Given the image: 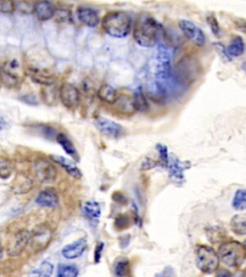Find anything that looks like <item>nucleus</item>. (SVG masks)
Returning <instances> with one entry per match:
<instances>
[{
	"label": "nucleus",
	"mask_w": 246,
	"mask_h": 277,
	"mask_svg": "<svg viewBox=\"0 0 246 277\" xmlns=\"http://www.w3.org/2000/svg\"><path fill=\"white\" fill-rule=\"evenodd\" d=\"M42 98L44 102L50 105L54 106L58 102V90L55 85L46 86L42 90Z\"/></svg>",
	"instance_id": "28"
},
{
	"label": "nucleus",
	"mask_w": 246,
	"mask_h": 277,
	"mask_svg": "<svg viewBox=\"0 0 246 277\" xmlns=\"http://www.w3.org/2000/svg\"><path fill=\"white\" fill-rule=\"evenodd\" d=\"M88 248V242L86 239H81L75 242L72 244L66 246L62 250V256L68 260H74L83 255V253Z\"/></svg>",
	"instance_id": "13"
},
{
	"label": "nucleus",
	"mask_w": 246,
	"mask_h": 277,
	"mask_svg": "<svg viewBox=\"0 0 246 277\" xmlns=\"http://www.w3.org/2000/svg\"><path fill=\"white\" fill-rule=\"evenodd\" d=\"M218 256L220 261L227 266L240 268L246 261V248L238 242H226L220 248Z\"/></svg>",
	"instance_id": "3"
},
{
	"label": "nucleus",
	"mask_w": 246,
	"mask_h": 277,
	"mask_svg": "<svg viewBox=\"0 0 246 277\" xmlns=\"http://www.w3.org/2000/svg\"><path fill=\"white\" fill-rule=\"evenodd\" d=\"M34 13L38 20H40V22H46L55 16L56 9L52 3L48 1H42L35 4Z\"/></svg>",
	"instance_id": "15"
},
{
	"label": "nucleus",
	"mask_w": 246,
	"mask_h": 277,
	"mask_svg": "<svg viewBox=\"0 0 246 277\" xmlns=\"http://www.w3.org/2000/svg\"><path fill=\"white\" fill-rule=\"evenodd\" d=\"M197 268L206 274L216 272L218 268L220 259L214 248L207 246H199L196 252Z\"/></svg>",
	"instance_id": "5"
},
{
	"label": "nucleus",
	"mask_w": 246,
	"mask_h": 277,
	"mask_svg": "<svg viewBox=\"0 0 246 277\" xmlns=\"http://www.w3.org/2000/svg\"><path fill=\"white\" fill-rule=\"evenodd\" d=\"M244 248H246V242H244Z\"/></svg>",
	"instance_id": "46"
},
{
	"label": "nucleus",
	"mask_w": 246,
	"mask_h": 277,
	"mask_svg": "<svg viewBox=\"0 0 246 277\" xmlns=\"http://www.w3.org/2000/svg\"><path fill=\"white\" fill-rule=\"evenodd\" d=\"M134 104H135L136 111L146 113L149 110V104H148V98L144 96L142 88H138L136 90L134 94Z\"/></svg>",
	"instance_id": "27"
},
{
	"label": "nucleus",
	"mask_w": 246,
	"mask_h": 277,
	"mask_svg": "<svg viewBox=\"0 0 246 277\" xmlns=\"http://www.w3.org/2000/svg\"><path fill=\"white\" fill-rule=\"evenodd\" d=\"M12 166L8 159L0 158V178L8 179L12 176Z\"/></svg>",
	"instance_id": "33"
},
{
	"label": "nucleus",
	"mask_w": 246,
	"mask_h": 277,
	"mask_svg": "<svg viewBox=\"0 0 246 277\" xmlns=\"http://www.w3.org/2000/svg\"><path fill=\"white\" fill-rule=\"evenodd\" d=\"M159 32L158 22L150 16L140 14L136 20L134 38L136 42L144 48H152L157 46Z\"/></svg>",
	"instance_id": "1"
},
{
	"label": "nucleus",
	"mask_w": 246,
	"mask_h": 277,
	"mask_svg": "<svg viewBox=\"0 0 246 277\" xmlns=\"http://www.w3.org/2000/svg\"><path fill=\"white\" fill-rule=\"evenodd\" d=\"M157 150L160 153V162L164 164V166H168V164L170 163V155H168V150L166 146H162V144H158L157 146Z\"/></svg>",
	"instance_id": "36"
},
{
	"label": "nucleus",
	"mask_w": 246,
	"mask_h": 277,
	"mask_svg": "<svg viewBox=\"0 0 246 277\" xmlns=\"http://www.w3.org/2000/svg\"><path fill=\"white\" fill-rule=\"evenodd\" d=\"M4 127H5V120L0 116V132L4 129Z\"/></svg>",
	"instance_id": "43"
},
{
	"label": "nucleus",
	"mask_w": 246,
	"mask_h": 277,
	"mask_svg": "<svg viewBox=\"0 0 246 277\" xmlns=\"http://www.w3.org/2000/svg\"><path fill=\"white\" fill-rule=\"evenodd\" d=\"M37 203L42 207L56 208L59 204V198L55 190L48 189L42 190L37 198Z\"/></svg>",
	"instance_id": "18"
},
{
	"label": "nucleus",
	"mask_w": 246,
	"mask_h": 277,
	"mask_svg": "<svg viewBox=\"0 0 246 277\" xmlns=\"http://www.w3.org/2000/svg\"><path fill=\"white\" fill-rule=\"evenodd\" d=\"M168 168L170 172V176L173 182L182 184V181L184 180V166H183V163L176 158H173V159L170 158Z\"/></svg>",
	"instance_id": "19"
},
{
	"label": "nucleus",
	"mask_w": 246,
	"mask_h": 277,
	"mask_svg": "<svg viewBox=\"0 0 246 277\" xmlns=\"http://www.w3.org/2000/svg\"><path fill=\"white\" fill-rule=\"evenodd\" d=\"M77 16L79 20L88 27H96L100 22L98 13L90 8H79L77 11Z\"/></svg>",
	"instance_id": "14"
},
{
	"label": "nucleus",
	"mask_w": 246,
	"mask_h": 277,
	"mask_svg": "<svg viewBox=\"0 0 246 277\" xmlns=\"http://www.w3.org/2000/svg\"><path fill=\"white\" fill-rule=\"evenodd\" d=\"M102 27L106 34L112 38H126L132 31L133 20L131 16L122 11L107 14L102 22Z\"/></svg>",
	"instance_id": "2"
},
{
	"label": "nucleus",
	"mask_w": 246,
	"mask_h": 277,
	"mask_svg": "<svg viewBox=\"0 0 246 277\" xmlns=\"http://www.w3.org/2000/svg\"><path fill=\"white\" fill-rule=\"evenodd\" d=\"M234 277H246V274H244V272H238V274H234Z\"/></svg>",
	"instance_id": "44"
},
{
	"label": "nucleus",
	"mask_w": 246,
	"mask_h": 277,
	"mask_svg": "<svg viewBox=\"0 0 246 277\" xmlns=\"http://www.w3.org/2000/svg\"><path fill=\"white\" fill-rule=\"evenodd\" d=\"M98 96L100 100L114 105L116 101L118 100L120 94L114 87H112L109 84H105V85H102L99 88Z\"/></svg>",
	"instance_id": "21"
},
{
	"label": "nucleus",
	"mask_w": 246,
	"mask_h": 277,
	"mask_svg": "<svg viewBox=\"0 0 246 277\" xmlns=\"http://www.w3.org/2000/svg\"><path fill=\"white\" fill-rule=\"evenodd\" d=\"M54 270V266L44 261L34 270H32L29 274L28 277H51Z\"/></svg>",
	"instance_id": "25"
},
{
	"label": "nucleus",
	"mask_w": 246,
	"mask_h": 277,
	"mask_svg": "<svg viewBox=\"0 0 246 277\" xmlns=\"http://www.w3.org/2000/svg\"><path fill=\"white\" fill-rule=\"evenodd\" d=\"M207 22H208V24H209L210 28L212 29L214 35L216 36V37H220V35H222V28L220 26V24H218L216 18L214 16L210 14V16H209L207 18Z\"/></svg>",
	"instance_id": "34"
},
{
	"label": "nucleus",
	"mask_w": 246,
	"mask_h": 277,
	"mask_svg": "<svg viewBox=\"0 0 246 277\" xmlns=\"http://www.w3.org/2000/svg\"><path fill=\"white\" fill-rule=\"evenodd\" d=\"M246 44L242 37H234L230 44L227 46L226 52L228 57L232 58H238L242 56L246 53Z\"/></svg>",
	"instance_id": "22"
},
{
	"label": "nucleus",
	"mask_w": 246,
	"mask_h": 277,
	"mask_svg": "<svg viewBox=\"0 0 246 277\" xmlns=\"http://www.w3.org/2000/svg\"><path fill=\"white\" fill-rule=\"evenodd\" d=\"M31 233L27 230H20L18 231L14 239L10 240V244L7 248L8 254L11 257H18L22 255V253L24 252L26 246L30 242Z\"/></svg>",
	"instance_id": "8"
},
{
	"label": "nucleus",
	"mask_w": 246,
	"mask_h": 277,
	"mask_svg": "<svg viewBox=\"0 0 246 277\" xmlns=\"http://www.w3.org/2000/svg\"><path fill=\"white\" fill-rule=\"evenodd\" d=\"M50 158L54 163L59 164L68 174H70L74 178L80 179L82 177L81 170L72 160H68L66 157L58 156V155H53Z\"/></svg>",
	"instance_id": "16"
},
{
	"label": "nucleus",
	"mask_w": 246,
	"mask_h": 277,
	"mask_svg": "<svg viewBox=\"0 0 246 277\" xmlns=\"http://www.w3.org/2000/svg\"><path fill=\"white\" fill-rule=\"evenodd\" d=\"M233 207L236 211L246 210V190H238L234 194Z\"/></svg>",
	"instance_id": "30"
},
{
	"label": "nucleus",
	"mask_w": 246,
	"mask_h": 277,
	"mask_svg": "<svg viewBox=\"0 0 246 277\" xmlns=\"http://www.w3.org/2000/svg\"><path fill=\"white\" fill-rule=\"evenodd\" d=\"M33 187H34L33 181L29 177L22 174L14 179L12 190L14 194H28L31 190L33 189Z\"/></svg>",
	"instance_id": "24"
},
{
	"label": "nucleus",
	"mask_w": 246,
	"mask_h": 277,
	"mask_svg": "<svg viewBox=\"0 0 246 277\" xmlns=\"http://www.w3.org/2000/svg\"><path fill=\"white\" fill-rule=\"evenodd\" d=\"M56 140L59 142V144L64 148V152H66L68 155H70L75 160H79V155H78V152L76 150L74 144L70 142V140H68L66 135L59 134Z\"/></svg>",
	"instance_id": "26"
},
{
	"label": "nucleus",
	"mask_w": 246,
	"mask_h": 277,
	"mask_svg": "<svg viewBox=\"0 0 246 277\" xmlns=\"http://www.w3.org/2000/svg\"><path fill=\"white\" fill-rule=\"evenodd\" d=\"M216 277H232L230 272H228L227 270H220L218 274H216Z\"/></svg>",
	"instance_id": "42"
},
{
	"label": "nucleus",
	"mask_w": 246,
	"mask_h": 277,
	"mask_svg": "<svg viewBox=\"0 0 246 277\" xmlns=\"http://www.w3.org/2000/svg\"><path fill=\"white\" fill-rule=\"evenodd\" d=\"M29 74H30V77L32 78V80L34 82H36L38 84H40L44 87L54 85V83H55V77L46 70L30 68Z\"/></svg>",
	"instance_id": "17"
},
{
	"label": "nucleus",
	"mask_w": 246,
	"mask_h": 277,
	"mask_svg": "<svg viewBox=\"0 0 246 277\" xmlns=\"http://www.w3.org/2000/svg\"><path fill=\"white\" fill-rule=\"evenodd\" d=\"M130 220L129 218L126 216V214H120L116 220V227L118 229V230H122V229H126L128 227L130 226Z\"/></svg>",
	"instance_id": "37"
},
{
	"label": "nucleus",
	"mask_w": 246,
	"mask_h": 277,
	"mask_svg": "<svg viewBox=\"0 0 246 277\" xmlns=\"http://www.w3.org/2000/svg\"><path fill=\"white\" fill-rule=\"evenodd\" d=\"M179 27L184 34V37L192 42L196 46L202 48L206 44V35L204 32L199 28L198 26H196L194 22L186 20H182L179 22Z\"/></svg>",
	"instance_id": "7"
},
{
	"label": "nucleus",
	"mask_w": 246,
	"mask_h": 277,
	"mask_svg": "<svg viewBox=\"0 0 246 277\" xmlns=\"http://www.w3.org/2000/svg\"><path fill=\"white\" fill-rule=\"evenodd\" d=\"M79 270L72 264H60L57 277H78Z\"/></svg>",
	"instance_id": "32"
},
{
	"label": "nucleus",
	"mask_w": 246,
	"mask_h": 277,
	"mask_svg": "<svg viewBox=\"0 0 246 277\" xmlns=\"http://www.w3.org/2000/svg\"><path fill=\"white\" fill-rule=\"evenodd\" d=\"M129 261L125 258H120L114 264V274L116 277H126L129 274Z\"/></svg>",
	"instance_id": "31"
},
{
	"label": "nucleus",
	"mask_w": 246,
	"mask_h": 277,
	"mask_svg": "<svg viewBox=\"0 0 246 277\" xmlns=\"http://www.w3.org/2000/svg\"><path fill=\"white\" fill-rule=\"evenodd\" d=\"M62 103L68 109H74L80 102V92L72 84L64 83L59 92Z\"/></svg>",
	"instance_id": "9"
},
{
	"label": "nucleus",
	"mask_w": 246,
	"mask_h": 277,
	"mask_svg": "<svg viewBox=\"0 0 246 277\" xmlns=\"http://www.w3.org/2000/svg\"><path fill=\"white\" fill-rule=\"evenodd\" d=\"M172 53L170 50L159 44L155 55V76L156 80L166 84L172 77L173 70L172 66Z\"/></svg>",
	"instance_id": "4"
},
{
	"label": "nucleus",
	"mask_w": 246,
	"mask_h": 277,
	"mask_svg": "<svg viewBox=\"0 0 246 277\" xmlns=\"http://www.w3.org/2000/svg\"><path fill=\"white\" fill-rule=\"evenodd\" d=\"M234 26L236 27L240 31L242 32L244 34L246 35V22H244V20H238V22H234Z\"/></svg>",
	"instance_id": "41"
},
{
	"label": "nucleus",
	"mask_w": 246,
	"mask_h": 277,
	"mask_svg": "<svg viewBox=\"0 0 246 277\" xmlns=\"http://www.w3.org/2000/svg\"><path fill=\"white\" fill-rule=\"evenodd\" d=\"M114 105L123 114L132 116L136 112L134 100L132 96L127 94H120L118 100L116 101Z\"/></svg>",
	"instance_id": "20"
},
{
	"label": "nucleus",
	"mask_w": 246,
	"mask_h": 277,
	"mask_svg": "<svg viewBox=\"0 0 246 277\" xmlns=\"http://www.w3.org/2000/svg\"><path fill=\"white\" fill-rule=\"evenodd\" d=\"M103 250H104V244H103V242H100V244H98L96 250V256H94V261H96V263H99V262H100Z\"/></svg>",
	"instance_id": "40"
},
{
	"label": "nucleus",
	"mask_w": 246,
	"mask_h": 277,
	"mask_svg": "<svg viewBox=\"0 0 246 277\" xmlns=\"http://www.w3.org/2000/svg\"><path fill=\"white\" fill-rule=\"evenodd\" d=\"M156 166H157V163L154 160L148 158L142 164V170H149L154 168Z\"/></svg>",
	"instance_id": "39"
},
{
	"label": "nucleus",
	"mask_w": 246,
	"mask_h": 277,
	"mask_svg": "<svg viewBox=\"0 0 246 277\" xmlns=\"http://www.w3.org/2000/svg\"><path fill=\"white\" fill-rule=\"evenodd\" d=\"M53 239V232L48 226H40L33 230L30 237L31 248L35 252L46 250Z\"/></svg>",
	"instance_id": "6"
},
{
	"label": "nucleus",
	"mask_w": 246,
	"mask_h": 277,
	"mask_svg": "<svg viewBox=\"0 0 246 277\" xmlns=\"http://www.w3.org/2000/svg\"><path fill=\"white\" fill-rule=\"evenodd\" d=\"M94 124L100 133L111 138H120L125 134V129L122 126L108 118H99L94 122Z\"/></svg>",
	"instance_id": "10"
},
{
	"label": "nucleus",
	"mask_w": 246,
	"mask_h": 277,
	"mask_svg": "<svg viewBox=\"0 0 246 277\" xmlns=\"http://www.w3.org/2000/svg\"><path fill=\"white\" fill-rule=\"evenodd\" d=\"M231 227L233 232L236 235H246V218L242 216H236L231 222Z\"/></svg>",
	"instance_id": "29"
},
{
	"label": "nucleus",
	"mask_w": 246,
	"mask_h": 277,
	"mask_svg": "<svg viewBox=\"0 0 246 277\" xmlns=\"http://www.w3.org/2000/svg\"><path fill=\"white\" fill-rule=\"evenodd\" d=\"M16 10L20 11V13L31 14L34 12L35 5L26 1H22V2H16Z\"/></svg>",
	"instance_id": "35"
},
{
	"label": "nucleus",
	"mask_w": 246,
	"mask_h": 277,
	"mask_svg": "<svg viewBox=\"0 0 246 277\" xmlns=\"http://www.w3.org/2000/svg\"><path fill=\"white\" fill-rule=\"evenodd\" d=\"M164 277H172V276H168V274H166Z\"/></svg>",
	"instance_id": "45"
},
{
	"label": "nucleus",
	"mask_w": 246,
	"mask_h": 277,
	"mask_svg": "<svg viewBox=\"0 0 246 277\" xmlns=\"http://www.w3.org/2000/svg\"><path fill=\"white\" fill-rule=\"evenodd\" d=\"M83 213L90 222L98 224L99 218L101 216L100 204L94 200L86 202L83 207Z\"/></svg>",
	"instance_id": "23"
},
{
	"label": "nucleus",
	"mask_w": 246,
	"mask_h": 277,
	"mask_svg": "<svg viewBox=\"0 0 246 277\" xmlns=\"http://www.w3.org/2000/svg\"><path fill=\"white\" fill-rule=\"evenodd\" d=\"M14 10H16L14 2H11V1L0 2V11L2 13L12 14Z\"/></svg>",
	"instance_id": "38"
},
{
	"label": "nucleus",
	"mask_w": 246,
	"mask_h": 277,
	"mask_svg": "<svg viewBox=\"0 0 246 277\" xmlns=\"http://www.w3.org/2000/svg\"><path fill=\"white\" fill-rule=\"evenodd\" d=\"M38 179L42 183H51L57 176V170L54 166L46 160H38L34 166Z\"/></svg>",
	"instance_id": "11"
},
{
	"label": "nucleus",
	"mask_w": 246,
	"mask_h": 277,
	"mask_svg": "<svg viewBox=\"0 0 246 277\" xmlns=\"http://www.w3.org/2000/svg\"><path fill=\"white\" fill-rule=\"evenodd\" d=\"M168 92L170 90L166 88V86L158 80L151 82L148 85L146 90L148 98L157 104H164L168 100Z\"/></svg>",
	"instance_id": "12"
}]
</instances>
